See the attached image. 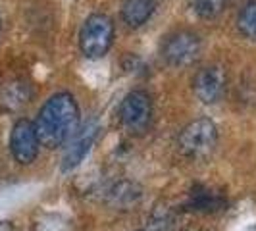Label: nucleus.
I'll list each match as a JSON object with an SVG mask.
<instances>
[{"mask_svg":"<svg viewBox=\"0 0 256 231\" xmlns=\"http://www.w3.org/2000/svg\"><path fill=\"white\" fill-rule=\"evenodd\" d=\"M244 231H256V224H254V226H250V228H246Z\"/></svg>","mask_w":256,"mask_h":231,"instance_id":"17","label":"nucleus"},{"mask_svg":"<svg viewBox=\"0 0 256 231\" xmlns=\"http://www.w3.org/2000/svg\"><path fill=\"white\" fill-rule=\"evenodd\" d=\"M0 29H2V20H0Z\"/></svg>","mask_w":256,"mask_h":231,"instance_id":"18","label":"nucleus"},{"mask_svg":"<svg viewBox=\"0 0 256 231\" xmlns=\"http://www.w3.org/2000/svg\"><path fill=\"white\" fill-rule=\"evenodd\" d=\"M191 6L196 16L204 20H212L224 12L226 0H191Z\"/></svg>","mask_w":256,"mask_h":231,"instance_id":"14","label":"nucleus"},{"mask_svg":"<svg viewBox=\"0 0 256 231\" xmlns=\"http://www.w3.org/2000/svg\"><path fill=\"white\" fill-rule=\"evenodd\" d=\"M226 85H228V76L220 66L202 68L192 79V90L196 98L204 104H216L222 100Z\"/></svg>","mask_w":256,"mask_h":231,"instance_id":"7","label":"nucleus"},{"mask_svg":"<svg viewBox=\"0 0 256 231\" xmlns=\"http://www.w3.org/2000/svg\"><path fill=\"white\" fill-rule=\"evenodd\" d=\"M172 214L164 210V208H158L154 210L150 220H148V226H146V231H170L172 230Z\"/></svg>","mask_w":256,"mask_h":231,"instance_id":"15","label":"nucleus"},{"mask_svg":"<svg viewBox=\"0 0 256 231\" xmlns=\"http://www.w3.org/2000/svg\"><path fill=\"white\" fill-rule=\"evenodd\" d=\"M141 231H146V230H141Z\"/></svg>","mask_w":256,"mask_h":231,"instance_id":"19","label":"nucleus"},{"mask_svg":"<svg viewBox=\"0 0 256 231\" xmlns=\"http://www.w3.org/2000/svg\"><path fill=\"white\" fill-rule=\"evenodd\" d=\"M79 129V106L70 92L52 94L35 120V131L42 146L58 148L74 137Z\"/></svg>","mask_w":256,"mask_h":231,"instance_id":"1","label":"nucleus"},{"mask_svg":"<svg viewBox=\"0 0 256 231\" xmlns=\"http://www.w3.org/2000/svg\"><path fill=\"white\" fill-rule=\"evenodd\" d=\"M156 2L154 0H124L122 18L129 27H141L152 16Z\"/></svg>","mask_w":256,"mask_h":231,"instance_id":"9","label":"nucleus"},{"mask_svg":"<svg viewBox=\"0 0 256 231\" xmlns=\"http://www.w3.org/2000/svg\"><path fill=\"white\" fill-rule=\"evenodd\" d=\"M98 135V126L94 120L87 122L83 128H79L74 133V137L70 139V146L64 154V160H62V168L66 172L68 170H74L76 166H79L83 162V158L89 154L90 146L94 144V139Z\"/></svg>","mask_w":256,"mask_h":231,"instance_id":"8","label":"nucleus"},{"mask_svg":"<svg viewBox=\"0 0 256 231\" xmlns=\"http://www.w3.org/2000/svg\"><path fill=\"white\" fill-rule=\"evenodd\" d=\"M200 38L191 31H176L168 35L162 42V58L174 68H185L198 60L200 56Z\"/></svg>","mask_w":256,"mask_h":231,"instance_id":"4","label":"nucleus"},{"mask_svg":"<svg viewBox=\"0 0 256 231\" xmlns=\"http://www.w3.org/2000/svg\"><path fill=\"white\" fill-rule=\"evenodd\" d=\"M237 27H239L241 35H244L250 40H256V0L246 2L241 8L239 18H237Z\"/></svg>","mask_w":256,"mask_h":231,"instance_id":"13","label":"nucleus"},{"mask_svg":"<svg viewBox=\"0 0 256 231\" xmlns=\"http://www.w3.org/2000/svg\"><path fill=\"white\" fill-rule=\"evenodd\" d=\"M187 208L194 210V212H216V210L226 208V200L216 196V194H212L210 191L196 192V194L192 192L191 200L187 202Z\"/></svg>","mask_w":256,"mask_h":231,"instance_id":"11","label":"nucleus"},{"mask_svg":"<svg viewBox=\"0 0 256 231\" xmlns=\"http://www.w3.org/2000/svg\"><path fill=\"white\" fill-rule=\"evenodd\" d=\"M29 96H31V92L26 83H10L6 90L2 92V104L8 110H18L29 102Z\"/></svg>","mask_w":256,"mask_h":231,"instance_id":"12","label":"nucleus"},{"mask_svg":"<svg viewBox=\"0 0 256 231\" xmlns=\"http://www.w3.org/2000/svg\"><path fill=\"white\" fill-rule=\"evenodd\" d=\"M38 146H40V141L35 131V124L29 120L16 122L10 133V152L14 160L26 166L35 162V158L38 156Z\"/></svg>","mask_w":256,"mask_h":231,"instance_id":"6","label":"nucleus"},{"mask_svg":"<svg viewBox=\"0 0 256 231\" xmlns=\"http://www.w3.org/2000/svg\"><path fill=\"white\" fill-rule=\"evenodd\" d=\"M0 231H14L12 224H8V222H0Z\"/></svg>","mask_w":256,"mask_h":231,"instance_id":"16","label":"nucleus"},{"mask_svg":"<svg viewBox=\"0 0 256 231\" xmlns=\"http://www.w3.org/2000/svg\"><path fill=\"white\" fill-rule=\"evenodd\" d=\"M218 144V128L212 120L198 118L185 126L178 139V148L185 158L202 160L214 152Z\"/></svg>","mask_w":256,"mask_h":231,"instance_id":"2","label":"nucleus"},{"mask_svg":"<svg viewBox=\"0 0 256 231\" xmlns=\"http://www.w3.org/2000/svg\"><path fill=\"white\" fill-rule=\"evenodd\" d=\"M114 42V24L104 14H92L79 31V48L87 58H102Z\"/></svg>","mask_w":256,"mask_h":231,"instance_id":"3","label":"nucleus"},{"mask_svg":"<svg viewBox=\"0 0 256 231\" xmlns=\"http://www.w3.org/2000/svg\"><path fill=\"white\" fill-rule=\"evenodd\" d=\"M108 198L112 206H120V208H129V206H135L141 200V189L135 185V183H118L114 185L110 191H108Z\"/></svg>","mask_w":256,"mask_h":231,"instance_id":"10","label":"nucleus"},{"mask_svg":"<svg viewBox=\"0 0 256 231\" xmlns=\"http://www.w3.org/2000/svg\"><path fill=\"white\" fill-rule=\"evenodd\" d=\"M152 118V100L144 90H131L120 104V122L129 133H142Z\"/></svg>","mask_w":256,"mask_h":231,"instance_id":"5","label":"nucleus"}]
</instances>
